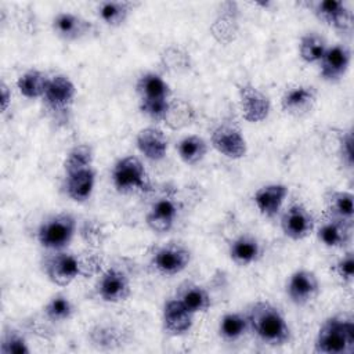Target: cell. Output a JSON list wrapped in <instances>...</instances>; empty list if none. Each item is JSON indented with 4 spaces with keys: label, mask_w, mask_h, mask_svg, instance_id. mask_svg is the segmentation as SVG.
Returning <instances> with one entry per match:
<instances>
[{
    "label": "cell",
    "mask_w": 354,
    "mask_h": 354,
    "mask_svg": "<svg viewBox=\"0 0 354 354\" xmlns=\"http://www.w3.org/2000/svg\"><path fill=\"white\" fill-rule=\"evenodd\" d=\"M47 279L57 286H68L79 277H91L101 268V259L95 253L76 254L72 252H50L41 261Z\"/></svg>",
    "instance_id": "cell-1"
},
{
    "label": "cell",
    "mask_w": 354,
    "mask_h": 354,
    "mask_svg": "<svg viewBox=\"0 0 354 354\" xmlns=\"http://www.w3.org/2000/svg\"><path fill=\"white\" fill-rule=\"evenodd\" d=\"M249 321V332L257 340L271 347H279L289 343L292 337L290 328L282 311L267 300H257L245 311Z\"/></svg>",
    "instance_id": "cell-2"
},
{
    "label": "cell",
    "mask_w": 354,
    "mask_h": 354,
    "mask_svg": "<svg viewBox=\"0 0 354 354\" xmlns=\"http://www.w3.org/2000/svg\"><path fill=\"white\" fill-rule=\"evenodd\" d=\"M314 351L321 354H351L354 351V322L347 315L326 318L315 336Z\"/></svg>",
    "instance_id": "cell-3"
},
{
    "label": "cell",
    "mask_w": 354,
    "mask_h": 354,
    "mask_svg": "<svg viewBox=\"0 0 354 354\" xmlns=\"http://www.w3.org/2000/svg\"><path fill=\"white\" fill-rule=\"evenodd\" d=\"M77 221L73 214L59 212L47 217L37 228V242L48 252L65 250L75 238Z\"/></svg>",
    "instance_id": "cell-4"
},
{
    "label": "cell",
    "mask_w": 354,
    "mask_h": 354,
    "mask_svg": "<svg viewBox=\"0 0 354 354\" xmlns=\"http://www.w3.org/2000/svg\"><path fill=\"white\" fill-rule=\"evenodd\" d=\"M112 184L120 194L148 192L151 183L142 162L134 156L127 155L120 158L112 167Z\"/></svg>",
    "instance_id": "cell-5"
},
{
    "label": "cell",
    "mask_w": 354,
    "mask_h": 354,
    "mask_svg": "<svg viewBox=\"0 0 354 354\" xmlns=\"http://www.w3.org/2000/svg\"><path fill=\"white\" fill-rule=\"evenodd\" d=\"M191 263V250L178 242H169L159 246L151 257V267L163 277H173L183 272Z\"/></svg>",
    "instance_id": "cell-6"
},
{
    "label": "cell",
    "mask_w": 354,
    "mask_h": 354,
    "mask_svg": "<svg viewBox=\"0 0 354 354\" xmlns=\"http://www.w3.org/2000/svg\"><path fill=\"white\" fill-rule=\"evenodd\" d=\"M76 98V87L69 76L58 73L50 77L43 102L53 115H65L71 111Z\"/></svg>",
    "instance_id": "cell-7"
},
{
    "label": "cell",
    "mask_w": 354,
    "mask_h": 354,
    "mask_svg": "<svg viewBox=\"0 0 354 354\" xmlns=\"http://www.w3.org/2000/svg\"><path fill=\"white\" fill-rule=\"evenodd\" d=\"M95 293L105 303L124 301L131 293L130 278L123 270L118 267H109L98 277L95 283Z\"/></svg>",
    "instance_id": "cell-8"
},
{
    "label": "cell",
    "mask_w": 354,
    "mask_h": 354,
    "mask_svg": "<svg viewBox=\"0 0 354 354\" xmlns=\"http://www.w3.org/2000/svg\"><path fill=\"white\" fill-rule=\"evenodd\" d=\"M212 147L225 158L241 159L248 152L246 140L238 126L234 123L218 124L210 136Z\"/></svg>",
    "instance_id": "cell-9"
},
{
    "label": "cell",
    "mask_w": 354,
    "mask_h": 354,
    "mask_svg": "<svg viewBox=\"0 0 354 354\" xmlns=\"http://www.w3.org/2000/svg\"><path fill=\"white\" fill-rule=\"evenodd\" d=\"M315 228V220L311 212L300 202L290 203L281 216V230L292 241L307 238Z\"/></svg>",
    "instance_id": "cell-10"
},
{
    "label": "cell",
    "mask_w": 354,
    "mask_h": 354,
    "mask_svg": "<svg viewBox=\"0 0 354 354\" xmlns=\"http://www.w3.org/2000/svg\"><path fill=\"white\" fill-rule=\"evenodd\" d=\"M238 95L241 113L246 122L260 123L268 118L271 111V101L260 88L246 83L239 87Z\"/></svg>",
    "instance_id": "cell-11"
},
{
    "label": "cell",
    "mask_w": 354,
    "mask_h": 354,
    "mask_svg": "<svg viewBox=\"0 0 354 354\" xmlns=\"http://www.w3.org/2000/svg\"><path fill=\"white\" fill-rule=\"evenodd\" d=\"M314 15L326 26L339 33H348L353 29V12L343 1L324 0L311 4Z\"/></svg>",
    "instance_id": "cell-12"
},
{
    "label": "cell",
    "mask_w": 354,
    "mask_h": 354,
    "mask_svg": "<svg viewBox=\"0 0 354 354\" xmlns=\"http://www.w3.org/2000/svg\"><path fill=\"white\" fill-rule=\"evenodd\" d=\"M319 293V281L317 275L306 268L296 270L286 282V295L296 306H306Z\"/></svg>",
    "instance_id": "cell-13"
},
{
    "label": "cell",
    "mask_w": 354,
    "mask_h": 354,
    "mask_svg": "<svg viewBox=\"0 0 354 354\" xmlns=\"http://www.w3.org/2000/svg\"><path fill=\"white\" fill-rule=\"evenodd\" d=\"M317 104V90L313 86L299 84L289 87L281 97V109L293 118L307 116Z\"/></svg>",
    "instance_id": "cell-14"
},
{
    "label": "cell",
    "mask_w": 354,
    "mask_h": 354,
    "mask_svg": "<svg viewBox=\"0 0 354 354\" xmlns=\"http://www.w3.org/2000/svg\"><path fill=\"white\" fill-rule=\"evenodd\" d=\"M351 61V51L346 44L337 43L326 48L318 62L319 75L328 83H336L343 79Z\"/></svg>",
    "instance_id": "cell-15"
},
{
    "label": "cell",
    "mask_w": 354,
    "mask_h": 354,
    "mask_svg": "<svg viewBox=\"0 0 354 354\" xmlns=\"http://www.w3.org/2000/svg\"><path fill=\"white\" fill-rule=\"evenodd\" d=\"M239 29V10L238 4L224 1L220 4L217 15L210 25V33L216 41L230 44L236 39Z\"/></svg>",
    "instance_id": "cell-16"
},
{
    "label": "cell",
    "mask_w": 354,
    "mask_h": 354,
    "mask_svg": "<svg viewBox=\"0 0 354 354\" xmlns=\"http://www.w3.org/2000/svg\"><path fill=\"white\" fill-rule=\"evenodd\" d=\"M51 28L54 35L65 41L82 40L94 32V25L88 19L68 11L58 12L53 18Z\"/></svg>",
    "instance_id": "cell-17"
},
{
    "label": "cell",
    "mask_w": 354,
    "mask_h": 354,
    "mask_svg": "<svg viewBox=\"0 0 354 354\" xmlns=\"http://www.w3.org/2000/svg\"><path fill=\"white\" fill-rule=\"evenodd\" d=\"M195 314L191 313L177 297L169 299L162 310L163 330L170 336H183L194 325Z\"/></svg>",
    "instance_id": "cell-18"
},
{
    "label": "cell",
    "mask_w": 354,
    "mask_h": 354,
    "mask_svg": "<svg viewBox=\"0 0 354 354\" xmlns=\"http://www.w3.org/2000/svg\"><path fill=\"white\" fill-rule=\"evenodd\" d=\"M178 206L171 196H159L151 205L145 223L156 234H165L170 231L177 220Z\"/></svg>",
    "instance_id": "cell-19"
},
{
    "label": "cell",
    "mask_w": 354,
    "mask_h": 354,
    "mask_svg": "<svg viewBox=\"0 0 354 354\" xmlns=\"http://www.w3.org/2000/svg\"><path fill=\"white\" fill-rule=\"evenodd\" d=\"M353 223L332 216H325L317 227L318 241L328 248H344L351 239Z\"/></svg>",
    "instance_id": "cell-20"
},
{
    "label": "cell",
    "mask_w": 354,
    "mask_h": 354,
    "mask_svg": "<svg viewBox=\"0 0 354 354\" xmlns=\"http://www.w3.org/2000/svg\"><path fill=\"white\" fill-rule=\"evenodd\" d=\"M289 194V188L285 184L281 183H271L260 187L254 195H253V202L264 217H275L281 209L282 205Z\"/></svg>",
    "instance_id": "cell-21"
},
{
    "label": "cell",
    "mask_w": 354,
    "mask_h": 354,
    "mask_svg": "<svg viewBox=\"0 0 354 354\" xmlns=\"http://www.w3.org/2000/svg\"><path fill=\"white\" fill-rule=\"evenodd\" d=\"M136 145L144 158L158 162L166 156L169 141L159 127L148 126L137 133Z\"/></svg>",
    "instance_id": "cell-22"
},
{
    "label": "cell",
    "mask_w": 354,
    "mask_h": 354,
    "mask_svg": "<svg viewBox=\"0 0 354 354\" xmlns=\"http://www.w3.org/2000/svg\"><path fill=\"white\" fill-rule=\"evenodd\" d=\"M95 184V170L94 167L80 169L72 173L65 174L64 189L69 199L77 203H83L88 201L93 194Z\"/></svg>",
    "instance_id": "cell-23"
},
{
    "label": "cell",
    "mask_w": 354,
    "mask_h": 354,
    "mask_svg": "<svg viewBox=\"0 0 354 354\" xmlns=\"http://www.w3.org/2000/svg\"><path fill=\"white\" fill-rule=\"evenodd\" d=\"M261 253L263 248L260 241L250 234H241L234 238L228 246L230 259L239 267L254 264L261 257Z\"/></svg>",
    "instance_id": "cell-24"
},
{
    "label": "cell",
    "mask_w": 354,
    "mask_h": 354,
    "mask_svg": "<svg viewBox=\"0 0 354 354\" xmlns=\"http://www.w3.org/2000/svg\"><path fill=\"white\" fill-rule=\"evenodd\" d=\"M176 297L194 314L206 313L212 306L209 292L194 281H184L180 283Z\"/></svg>",
    "instance_id": "cell-25"
},
{
    "label": "cell",
    "mask_w": 354,
    "mask_h": 354,
    "mask_svg": "<svg viewBox=\"0 0 354 354\" xmlns=\"http://www.w3.org/2000/svg\"><path fill=\"white\" fill-rule=\"evenodd\" d=\"M48 80L50 76H47V73L40 69L30 68L19 75V77L17 79V88L19 94L28 100L43 98Z\"/></svg>",
    "instance_id": "cell-26"
},
{
    "label": "cell",
    "mask_w": 354,
    "mask_h": 354,
    "mask_svg": "<svg viewBox=\"0 0 354 354\" xmlns=\"http://www.w3.org/2000/svg\"><path fill=\"white\" fill-rule=\"evenodd\" d=\"M136 91L140 95V100H167L171 95L170 86L155 72L141 75L136 83Z\"/></svg>",
    "instance_id": "cell-27"
},
{
    "label": "cell",
    "mask_w": 354,
    "mask_h": 354,
    "mask_svg": "<svg viewBox=\"0 0 354 354\" xmlns=\"http://www.w3.org/2000/svg\"><path fill=\"white\" fill-rule=\"evenodd\" d=\"M325 214L353 221V194L347 191L329 189L324 195Z\"/></svg>",
    "instance_id": "cell-28"
},
{
    "label": "cell",
    "mask_w": 354,
    "mask_h": 354,
    "mask_svg": "<svg viewBox=\"0 0 354 354\" xmlns=\"http://www.w3.org/2000/svg\"><path fill=\"white\" fill-rule=\"evenodd\" d=\"M131 11H133V3L130 1L108 0V1L100 3L97 7L98 18L111 28L122 26L127 21Z\"/></svg>",
    "instance_id": "cell-29"
},
{
    "label": "cell",
    "mask_w": 354,
    "mask_h": 354,
    "mask_svg": "<svg viewBox=\"0 0 354 354\" xmlns=\"http://www.w3.org/2000/svg\"><path fill=\"white\" fill-rule=\"evenodd\" d=\"M176 149H177L180 159L185 165L194 166L203 160V158L207 153L209 147H207V142L202 137H199L196 134H189V136L183 137L177 142Z\"/></svg>",
    "instance_id": "cell-30"
},
{
    "label": "cell",
    "mask_w": 354,
    "mask_h": 354,
    "mask_svg": "<svg viewBox=\"0 0 354 354\" xmlns=\"http://www.w3.org/2000/svg\"><path fill=\"white\" fill-rule=\"evenodd\" d=\"M249 332V321L245 313H227L220 318L218 335L225 342H236Z\"/></svg>",
    "instance_id": "cell-31"
},
{
    "label": "cell",
    "mask_w": 354,
    "mask_h": 354,
    "mask_svg": "<svg viewBox=\"0 0 354 354\" xmlns=\"http://www.w3.org/2000/svg\"><path fill=\"white\" fill-rule=\"evenodd\" d=\"M43 314L47 321L53 324H62L73 317L75 306L66 295L55 293L44 304Z\"/></svg>",
    "instance_id": "cell-32"
},
{
    "label": "cell",
    "mask_w": 354,
    "mask_h": 354,
    "mask_svg": "<svg viewBox=\"0 0 354 354\" xmlns=\"http://www.w3.org/2000/svg\"><path fill=\"white\" fill-rule=\"evenodd\" d=\"M160 65L170 73L181 75L191 69L192 61L189 53L185 48L171 44L165 47L160 53Z\"/></svg>",
    "instance_id": "cell-33"
},
{
    "label": "cell",
    "mask_w": 354,
    "mask_h": 354,
    "mask_svg": "<svg viewBox=\"0 0 354 354\" xmlns=\"http://www.w3.org/2000/svg\"><path fill=\"white\" fill-rule=\"evenodd\" d=\"M195 119V111L189 102L184 100H170L167 113L163 123L171 130H181L189 126Z\"/></svg>",
    "instance_id": "cell-34"
},
{
    "label": "cell",
    "mask_w": 354,
    "mask_h": 354,
    "mask_svg": "<svg viewBox=\"0 0 354 354\" xmlns=\"http://www.w3.org/2000/svg\"><path fill=\"white\" fill-rule=\"evenodd\" d=\"M328 47L324 36L317 32H308L300 37L299 55L307 64H318Z\"/></svg>",
    "instance_id": "cell-35"
},
{
    "label": "cell",
    "mask_w": 354,
    "mask_h": 354,
    "mask_svg": "<svg viewBox=\"0 0 354 354\" xmlns=\"http://www.w3.org/2000/svg\"><path fill=\"white\" fill-rule=\"evenodd\" d=\"M94 160L93 147L88 144H77L69 149L64 160V173H72L80 169L91 167Z\"/></svg>",
    "instance_id": "cell-36"
},
{
    "label": "cell",
    "mask_w": 354,
    "mask_h": 354,
    "mask_svg": "<svg viewBox=\"0 0 354 354\" xmlns=\"http://www.w3.org/2000/svg\"><path fill=\"white\" fill-rule=\"evenodd\" d=\"M30 351L25 336L14 329L6 328L0 340V353L1 354H28Z\"/></svg>",
    "instance_id": "cell-37"
},
{
    "label": "cell",
    "mask_w": 354,
    "mask_h": 354,
    "mask_svg": "<svg viewBox=\"0 0 354 354\" xmlns=\"http://www.w3.org/2000/svg\"><path fill=\"white\" fill-rule=\"evenodd\" d=\"M170 98L165 100H140V111L142 115H145L148 119L153 122H163L167 109H169Z\"/></svg>",
    "instance_id": "cell-38"
},
{
    "label": "cell",
    "mask_w": 354,
    "mask_h": 354,
    "mask_svg": "<svg viewBox=\"0 0 354 354\" xmlns=\"http://www.w3.org/2000/svg\"><path fill=\"white\" fill-rule=\"evenodd\" d=\"M120 337H123V333L115 326H95L91 330V342L93 344H98V347L104 344L112 347V344L120 343Z\"/></svg>",
    "instance_id": "cell-39"
},
{
    "label": "cell",
    "mask_w": 354,
    "mask_h": 354,
    "mask_svg": "<svg viewBox=\"0 0 354 354\" xmlns=\"http://www.w3.org/2000/svg\"><path fill=\"white\" fill-rule=\"evenodd\" d=\"M335 275L344 283H350L354 278V256L353 252H346L336 260L332 267Z\"/></svg>",
    "instance_id": "cell-40"
},
{
    "label": "cell",
    "mask_w": 354,
    "mask_h": 354,
    "mask_svg": "<svg viewBox=\"0 0 354 354\" xmlns=\"http://www.w3.org/2000/svg\"><path fill=\"white\" fill-rule=\"evenodd\" d=\"M339 156L342 162L351 169L353 167V134L351 130L346 131L339 138Z\"/></svg>",
    "instance_id": "cell-41"
},
{
    "label": "cell",
    "mask_w": 354,
    "mask_h": 354,
    "mask_svg": "<svg viewBox=\"0 0 354 354\" xmlns=\"http://www.w3.org/2000/svg\"><path fill=\"white\" fill-rule=\"evenodd\" d=\"M80 235L90 246H100L104 241V232L95 223H86L80 230Z\"/></svg>",
    "instance_id": "cell-42"
},
{
    "label": "cell",
    "mask_w": 354,
    "mask_h": 354,
    "mask_svg": "<svg viewBox=\"0 0 354 354\" xmlns=\"http://www.w3.org/2000/svg\"><path fill=\"white\" fill-rule=\"evenodd\" d=\"M0 104H1V112H6L11 105V88L7 86L4 80H1L0 83Z\"/></svg>",
    "instance_id": "cell-43"
}]
</instances>
